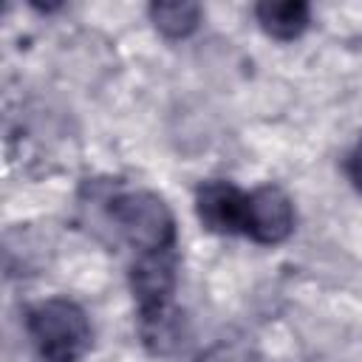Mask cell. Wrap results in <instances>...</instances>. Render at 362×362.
<instances>
[{"mask_svg":"<svg viewBox=\"0 0 362 362\" xmlns=\"http://www.w3.org/2000/svg\"><path fill=\"white\" fill-rule=\"evenodd\" d=\"M28 337L42 362H79L90 348V322L79 303L51 297L25 317Z\"/></svg>","mask_w":362,"mask_h":362,"instance_id":"cell-1","label":"cell"},{"mask_svg":"<svg viewBox=\"0 0 362 362\" xmlns=\"http://www.w3.org/2000/svg\"><path fill=\"white\" fill-rule=\"evenodd\" d=\"M110 218L122 238L141 255L175 249L173 209L161 195L150 189H127L110 198Z\"/></svg>","mask_w":362,"mask_h":362,"instance_id":"cell-2","label":"cell"},{"mask_svg":"<svg viewBox=\"0 0 362 362\" xmlns=\"http://www.w3.org/2000/svg\"><path fill=\"white\" fill-rule=\"evenodd\" d=\"M294 229V204L277 184H263L246 198V235L263 246L283 243Z\"/></svg>","mask_w":362,"mask_h":362,"instance_id":"cell-3","label":"cell"},{"mask_svg":"<svg viewBox=\"0 0 362 362\" xmlns=\"http://www.w3.org/2000/svg\"><path fill=\"white\" fill-rule=\"evenodd\" d=\"M175 283H178L175 249L141 255L130 269V288L139 303V314H153L173 305Z\"/></svg>","mask_w":362,"mask_h":362,"instance_id":"cell-4","label":"cell"},{"mask_svg":"<svg viewBox=\"0 0 362 362\" xmlns=\"http://www.w3.org/2000/svg\"><path fill=\"white\" fill-rule=\"evenodd\" d=\"M246 192L235 184L212 178L195 192V212L201 223L215 235H246Z\"/></svg>","mask_w":362,"mask_h":362,"instance_id":"cell-5","label":"cell"},{"mask_svg":"<svg viewBox=\"0 0 362 362\" xmlns=\"http://www.w3.org/2000/svg\"><path fill=\"white\" fill-rule=\"evenodd\" d=\"M255 17L269 37L288 42V40H297L308 28L311 8L303 0H266L255 6Z\"/></svg>","mask_w":362,"mask_h":362,"instance_id":"cell-6","label":"cell"},{"mask_svg":"<svg viewBox=\"0 0 362 362\" xmlns=\"http://www.w3.org/2000/svg\"><path fill=\"white\" fill-rule=\"evenodd\" d=\"M181 311L175 305H167L161 311L153 314H139V331H141V342L147 345V351L153 354H173L181 342H184V331H181Z\"/></svg>","mask_w":362,"mask_h":362,"instance_id":"cell-7","label":"cell"},{"mask_svg":"<svg viewBox=\"0 0 362 362\" xmlns=\"http://www.w3.org/2000/svg\"><path fill=\"white\" fill-rule=\"evenodd\" d=\"M150 20L167 40H184L198 28L201 6L189 0H161L150 6Z\"/></svg>","mask_w":362,"mask_h":362,"instance_id":"cell-8","label":"cell"},{"mask_svg":"<svg viewBox=\"0 0 362 362\" xmlns=\"http://www.w3.org/2000/svg\"><path fill=\"white\" fill-rule=\"evenodd\" d=\"M195 362H249V351L243 345H235V342H218L212 345L209 351H204Z\"/></svg>","mask_w":362,"mask_h":362,"instance_id":"cell-9","label":"cell"},{"mask_svg":"<svg viewBox=\"0 0 362 362\" xmlns=\"http://www.w3.org/2000/svg\"><path fill=\"white\" fill-rule=\"evenodd\" d=\"M345 173H348L351 184H354V189L362 195V136L354 144V150L348 153V158H345Z\"/></svg>","mask_w":362,"mask_h":362,"instance_id":"cell-10","label":"cell"}]
</instances>
